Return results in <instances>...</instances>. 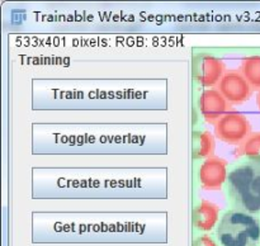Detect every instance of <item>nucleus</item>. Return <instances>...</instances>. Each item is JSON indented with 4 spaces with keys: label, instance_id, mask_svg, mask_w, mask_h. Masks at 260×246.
<instances>
[{
    "label": "nucleus",
    "instance_id": "obj_1",
    "mask_svg": "<svg viewBox=\"0 0 260 246\" xmlns=\"http://www.w3.org/2000/svg\"><path fill=\"white\" fill-rule=\"evenodd\" d=\"M223 190L231 209L260 217V161L241 157L234 162Z\"/></svg>",
    "mask_w": 260,
    "mask_h": 246
},
{
    "label": "nucleus",
    "instance_id": "obj_2",
    "mask_svg": "<svg viewBox=\"0 0 260 246\" xmlns=\"http://www.w3.org/2000/svg\"><path fill=\"white\" fill-rule=\"evenodd\" d=\"M215 236L218 246H260V217L230 208L221 216Z\"/></svg>",
    "mask_w": 260,
    "mask_h": 246
},
{
    "label": "nucleus",
    "instance_id": "obj_3",
    "mask_svg": "<svg viewBox=\"0 0 260 246\" xmlns=\"http://www.w3.org/2000/svg\"><path fill=\"white\" fill-rule=\"evenodd\" d=\"M192 75L198 85L212 88L220 84L225 75V63L210 53H197L192 60Z\"/></svg>",
    "mask_w": 260,
    "mask_h": 246
},
{
    "label": "nucleus",
    "instance_id": "obj_4",
    "mask_svg": "<svg viewBox=\"0 0 260 246\" xmlns=\"http://www.w3.org/2000/svg\"><path fill=\"white\" fill-rule=\"evenodd\" d=\"M250 123L244 114L228 112L215 124V133L221 141L231 145L243 144L250 136Z\"/></svg>",
    "mask_w": 260,
    "mask_h": 246
},
{
    "label": "nucleus",
    "instance_id": "obj_5",
    "mask_svg": "<svg viewBox=\"0 0 260 246\" xmlns=\"http://www.w3.org/2000/svg\"><path fill=\"white\" fill-rule=\"evenodd\" d=\"M229 174V165L223 159L211 156L198 169V180L203 189L218 190L225 185Z\"/></svg>",
    "mask_w": 260,
    "mask_h": 246
},
{
    "label": "nucleus",
    "instance_id": "obj_6",
    "mask_svg": "<svg viewBox=\"0 0 260 246\" xmlns=\"http://www.w3.org/2000/svg\"><path fill=\"white\" fill-rule=\"evenodd\" d=\"M251 86L240 71H228L218 84V91L233 104H240L251 95Z\"/></svg>",
    "mask_w": 260,
    "mask_h": 246
},
{
    "label": "nucleus",
    "instance_id": "obj_7",
    "mask_svg": "<svg viewBox=\"0 0 260 246\" xmlns=\"http://www.w3.org/2000/svg\"><path fill=\"white\" fill-rule=\"evenodd\" d=\"M220 218V208L210 200L201 199L192 210V225L196 232H211Z\"/></svg>",
    "mask_w": 260,
    "mask_h": 246
},
{
    "label": "nucleus",
    "instance_id": "obj_8",
    "mask_svg": "<svg viewBox=\"0 0 260 246\" xmlns=\"http://www.w3.org/2000/svg\"><path fill=\"white\" fill-rule=\"evenodd\" d=\"M198 108L203 118L208 122H217L229 109L228 100L222 94L215 89H207L198 98Z\"/></svg>",
    "mask_w": 260,
    "mask_h": 246
},
{
    "label": "nucleus",
    "instance_id": "obj_9",
    "mask_svg": "<svg viewBox=\"0 0 260 246\" xmlns=\"http://www.w3.org/2000/svg\"><path fill=\"white\" fill-rule=\"evenodd\" d=\"M215 151V139L206 129H194L192 138V156L194 160L208 159Z\"/></svg>",
    "mask_w": 260,
    "mask_h": 246
},
{
    "label": "nucleus",
    "instance_id": "obj_10",
    "mask_svg": "<svg viewBox=\"0 0 260 246\" xmlns=\"http://www.w3.org/2000/svg\"><path fill=\"white\" fill-rule=\"evenodd\" d=\"M240 73L248 80L251 88L260 89V55L244 58L240 66Z\"/></svg>",
    "mask_w": 260,
    "mask_h": 246
},
{
    "label": "nucleus",
    "instance_id": "obj_11",
    "mask_svg": "<svg viewBox=\"0 0 260 246\" xmlns=\"http://www.w3.org/2000/svg\"><path fill=\"white\" fill-rule=\"evenodd\" d=\"M243 157L254 161H260V132L250 134L241 146Z\"/></svg>",
    "mask_w": 260,
    "mask_h": 246
},
{
    "label": "nucleus",
    "instance_id": "obj_12",
    "mask_svg": "<svg viewBox=\"0 0 260 246\" xmlns=\"http://www.w3.org/2000/svg\"><path fill=\"white\" fill-rule=\"evenodd\" d=\"M192 246H218V243L216 238H213L212 236L206 235V233H200V235L194 237Z\"/></svg>",
    "mask_w": 260,
    "mask_h": 246
},
{
    "label": "nucleus",
    "instance_id": "obj_13",
    "mask_svg": "<svg viewBox=\"0 0 260 246\" xmlns=\"http://www.w3.org/2000/svg\"><path fill=\"white\" fill-rule=\"evenodd\" d=\"M256 103H258V107H259V109H260V93L258 94V96H256Z\"/></svg>",
    "mask_w": 260,
    "mask_h": 246
}]
</instances>
